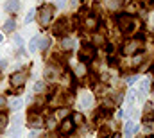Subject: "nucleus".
<instances>
[{
	"instance_id": "13",
	"label": "nucleus",
	"mask_w": 154,
	"mask_h": 138,
	"mask_svg": "<svg viewBox=\"0 0 154 138\" xmlns=\"http://www.w3.org/2000/svg\"><path fill=\"white\" fill-rule=\"evenodd\" d=\"M134 131H136V124H134V122H127V124H125V129H124L125 138H131L134 135Z\"/></svg>"
},
{
	"instance_id": "8",
	"label": "nucleus",
	"mask_w": 154,
	"mask_h": 138,
	"mask_svg": "<svg viewBox=\"0 0 154 138\" xmlns=\"http://www.w3.org/2000/svg\"><path fill=\"white\" fill-rule=\"evenodd\" d=\"M74 122H72V118H63V122L59 124V133L63 135V136H68V135H72V131H74Z\"/></svg>"
},
{
	"instance_id": "39",
	"label": "nucleus",
	"mask_w": 154,
	"mask_h": 138,
	"mask_svg": "<svg viewBox=\"0 0 154 138\" xmlns=\"http://www.w3.org/2000/svg\"><path fill=\"white\" fill-rule=\"evenodd\" d=\"M152 92H154V88H152Z\"/></svg>"
},
{
	"instance_id": "17",
	"label": "nucleus",
	"mask_w": 154,
	"mask_h": 138,
	"mask_svg": "<svg viewBox=\"0 0 154 138\" xmlns=\"http://www.w3.org/2000/svg\"><path fill=\"white\" fill-rule=\"evenodd\" d=\"M29 120H31V126H32V127H39V126L43 124V122H41L43 118H41L39 115H32V113H31V117H29Z\"/></svg>"
},
{
	"instance_id": "34",
	"label": "nucleus",
	"mask_w": 154,
	"mask_h": 138,
	"mask_svg": "<svg viewBox=\"0 0 154 138\" xmlns=\"http://www.w3.org/2000/svg\"><path fill=\"white\" fill-rule=\"evenodd\" d=\"M147 5H154V0H147Z\"/></svg>"
},
{
	"instance_id": "35",
	"label": "nucleus",
	"mask_w": 154,
	"mask_h": 138,
	"mask_svg": "<svg viewBox=\"0 0 154 138\" xmlns=\"http://www.w3.org/2000/svg\"><path fill=\"white\" fill-rule=\"evenodd\" d=\"M47 138H56V135H52V133H50V135H48Z\"/></svg>"
},
{
	"instance_id": "24",
	"label": "nucleus",
	"mask_w": 154,
	"mask_h": 138,
	"mask_svg": "<svg viewBox=\"0 0 154 138\" xmlns=\"http://www.w3.org/2000/svg\"><path fill=\"white\" fill-rule=\"evenodd\" d=\"M20 106H22V101H20V99H14V101L11 102V108H13V109H18Z\"/></svg>"
},
{
	"instance_id": "7",
	"label": "nucleus",
	"mask_w": 154,
	"mask_h": 138,
	"mask_svg": "<svg viewBox=\"0 0 154 138\" xmlns=\"http://www.w3.org/2000/svg\"><path fill=\"white\" fill-rule=\"evenodd\" d=\"M93 56H95V47H93V45H84V47L79 50L81 61H91Z\"/></svg>"
},
{
	"instance_id": "3",
	"label": "nucleus",
	"mask_w": 154,
	"mask_h": 138,
	"mask_svg": "<svg viewBox=\"0 0 154 138\" xmlns=\"http://www.w3.org/2000/svg\"><path fill=\"white\" fill-rule=\"evenodd\" d=\"M70 31H72V24H70L68 18H59L57 24L54 25V34H57V36L68 34Z\"/></svg>"
},
{
	"instance_id": "15",
	"label": "nucleus",
	"mask_w": 154,
	"mask_h": 138,
	"mask_svg": "<svg viewBox=\"0 0 154 138\" xmlns=\"http://www.w3.org/2000/svg\"><path fill=\"white\" fill-rule=\"evenodd\" d=\"M14 29H16V22H14L13 18H11V20H5V24H4V31H5V33H13Z\"/></svg>"
},
{
	"instance_id": "14",
	"label": "nucleus",
	"mask_w": 154,
	"mask_h": 138,
	"mask_svg": "<svg viewBox=\"0 0 154 138\" xmlns=\"http://www.w3.org/2000/svg\"><path fill=\"white\" fill-rule=\"evenodd\" d=\"M39 39H41V36H34V38L29 41V50H31V52L39 50Z\"/></svg>"
},
{
	"instance_id": "10",
	"label": "nucleus",
	"mask_w": 154,
	"mask_h": 138,
	"mask_svg": "<svg viewBox=\"0 0 154 138\" xmlns=\"http://www.w3.org/2000/svg\"><path fill=\"white\" fill-rule=\"evenodd\" d=\"M143 120H145L147 124L154 120V108H152V104L151 102L145 104V109H143Z\"/></svg>"
},
{
	"instance_id": "29",
	"label": "nucleus",
	"mask_w": 154,
	"mask_h": 138,
	"mask_svg": "<svg viewBox=\"0 0 154 138\" xmlns=\"http://www.w3.org/2000/svg\"><path fill=\"white\" fill-rule=\"evenodd\" d=\"M136 81H138V77H136V75H133V77H129V79H127V83H129V84H133V83H136Z\"/></svg>"
},
{
	"instance_id": "28",
	"label": "nucleus",
	"mask_w": 154,
	"mask_h": 138,
	"mask_svg": "<svg viewBox=\"0 0 154 138\" xmlns=\"http://www.w3.org/2000/svg\"><path fill=\"white\" fill-rule=\"evenodd\" d=\"M66 4V0H56V7H63Z\"/></svg>"
},
{
	"instance_id": "6",
	"label": "nucleus",
	"mask_w": 154,
	"mask_h": 138,
	"mask_svg": "<svg viewBox=\"0 0 154 138\" xmlns=\"http://www.w3.org/2000/svg\"><path fill=\"white\" fill-rule=\"evenodd\" d=\"M99 24H100L99 18L93 16V14H90V16H86V18L82 20V27H84L86 31H90V33H91V31H97V29H99Z\"/></svg>"
},
{
	"instance_id": "22",
	"label": "nucleus",
	"mask_w": 154,
	"mask_h": 138,
	"mask_svg": "<svg viewBox=\"0 0 154 138\" xmlns=\"http://www.w3.org/2000/svg\"><path fill=\"white\" fill-rule=\"evenodd\" d=\"M45 90V83H36L34 84V93H43Z\"/></svg>"
},
{
	"instance_id": "20",
	"label": "nucleus",
	"mask_w": 154,
	"mask_h": 138,
	"mask_svg": "<svg viewBox=\"0 0 154 138\" xmlns=\"http://www.w3.org/2000/svg\"><path fill=\"white\" fill-rule=\"evenodd\" d=\"M34 14H36V11H34V9H31V11L27 13V16H25V20H23V22H25V24H31V22L34 20Z\"/></svg>"
},
{
	"instance_id": "21",
	"label": "nucleus",
	"mask_w": 154,
	"mask_h": 138,
	"mask_svg": "<svg viewBox=\"0 0 154 138\" xmlns=\"http://www.w3.org/2000/svg\"><path fill=\"white\" fill-rule=\"evenodd\" d=\"M66 115H68V109H66V108H61V109L56 111V117H57V118H65Z\"/></svg>"
},
{
	"instance_id": "5",
	"label": "nucleus",
	"mask_w": 154,
	"mask_h": 138,
	"mask_svg": "<svg viewBox=\"0 0 154 138\" xmlns=\"http://www.w3.org/2000/svg\"><path fill=\"white\" fill-rule=\"evenodd\" d=\"M25 81H27V74L25 72H14L11 75V79H9V83H11L13 88H22L25 84Z\"/></svg>"
},
{
	"instance_id": "38",
	"label": "nucleus",
	"mask_w": 154,
	"mask_h": 138,
	"mask_svg": "<svg viewBox=\"0 0 154 138\" xmlns=\"http://www.w3.org/2000/svg\"><path fill=\"white\" fill-rule=\"evenodd\" d=\"M145 138H154V136H145Z\"/></svg>"
},
{
	"instance_id": "37",
	"label": "nucleus",
	"mask_w": 154,
	"mask_h": 138,
	"mask_svg": "<svg viewBox=\"0 0 154 138\" xmlns=\"http://www.w3.org/2000/svg\"><path fill=\"white\" fill-rule=\"evenodd\" d=\"M2 39H4V38H2V34H0V41H2Z\"/></svg>"
},
{
	"instance_id": "2",
	"label": "nucleus",
	"mask_w": 154,
	"mask_h": 138,
	"mask_svg": "<svg viewBox=\"0 0 154 138\" xmlns=\"http://www.w3.org/2000/svg\"><path fill=\"white\" fill-rule=\"evenodd\" d=\"M143 49V38H133V39H129L127 43H124V47H122V54L124 56H134V54H138L140 50Z\"/></svg>"
},
{
	"instance_id": "4",
	"label": "nucleus",
	"mask_w": 154,
	"mask_h": 138,
	"mask_svg": "<svg viewBox=\"0 0 154 138\" xmlns=\"http://www.w3.org/2000/svg\"><path fill=\"white\" fill-rule=\"evenodd\" d=\"M52 13H54V9H52L50 5H43L38 13L39 24H41V25H48V22L52 20Z\"/></svg>"
},
{
	"instance_id": "33",
	"label": "nucleus",
	"mask_w": 154,
	"mask_h": 138,
	"mask_svg": "<svg viewBox=\"0 0 154 138\" xmlns=\"http://www.w3.org/2000/svg\"><path fill=\"white\" fill-rule=\"evenodd\" d=\"M29 138H38V133H36V131H32V133L29 135Z\"/></svg>"
},
{
	"instance_id": "32",
	"label": "nucleus",
	"mask_w": 154,
	"mask_h": 138,
	"mask_svg": "<svg viewBox=\"0 0 154 138\" xmlns=\"http://www.w3.org/2000/svg\"><path fill=\"white\" fill-rule=\"evenodd\" d=\"M7 67V61L5 59H0V68H5Z\"/></svg>"
},
{
	"instance_id": "31",
	"label": "nucleus",
	"mask_w": 154,
	"mask_h": 138,
	"mask_svg": "<svg viewBox=\"0 0 154 138\" xmlns=\"http://www.w3.org/2000/svg\"><path fill=\"white\" fill-rule=\"evenodd\" d=\"M120 2H122V0H111V7H118Z\"/></svg>"
},
{
	"instance_id": "1",
	"label": "nucleus",
	"mask_w": 154,
	"mask_h": 138,
	"mask_svg": "<svg viewBox=\"0 0 154 138\" xmlns=\"http://www.w3.org/2000/svg\"><path fill=\"white\" fill-rule=\"evenodd\" d=\"M116 27H118V31L122 34L131 36L140 29V20L136 16H133V14L124 13V14H118L116 16Z\"/></svg>"
},
{
	"instance_id": "19",
	"label": "nucleus",
	"mask_w": 154,
	"mask_h": 138,
	"mask_svg": "<svg viewBox=\"0 0 154 138\" xmlns=\"http://www.w3.org/2000/svg\"><path fill=\"white\" fill-rule=\"evenodd\" d=\"M5 126H7V113L0 111V131H4Z\"/></svg>"
},
{
	"instance_id": "23",
	"label": "nucleus",
	"mask_w": 154,
	"mask_h": 138,
	"mask_svg": "<svg viewBox=\"0 0 154 138\" xmlns=\"http://www.w3.org/2000/svg\"><path fill=\"white\" fill-rule=\"evenodd\" d=\"M147 88H149V79H145V81L142 83V90H140V92H142V93H147Z\"/></svg>"
},
{
	"instance_id": "26",
	"label": "nucleus",
	"mask_w": 154,
	"mask_h": 138,
	"mask_svg": "<svg viewBox=\"0 0 154 138\" xmlns=\"http://www.w3.org/2000/svg\"><path fill=\"white\" fill-rule=\"evenodd\" d=\"M7 104V99H5V95H0V108H4Z\"/></svg>"
},
{
	"instance_id": "25",
	"label": "nucleus",
	"mask_w": 154,
	"mask_h": 138,
	"mask_svg": "<svg viewBox=\"0 0 154 138\" xmlns=\"http://www.w3.org/2000/svg\"><path fill=\"white\" fill-rule=\"evenodd\" d=\"M106 136H109V131H108V127H102L100 129V138H106Z\"/></svg>"
},
{
	"instance_id": "27",
	"label": "nucleus",
	"mask_w": 154,
	"mask_h": 138,
	"mask_svg": "<svg viewBox=\"0 0 154 138\" xmlns=\"http://www.w3.org/2000/svg\"><path fill=\"white\" fill-rule=\"evenodd\" d=\"M14 43H16V45H20V47H22V43H23V39H22V38H20V36H14Z\"/></svg>"
},
{
	"instance_id": "18",
	"label": "nucleus",
	"mask_w": 154,
	"mask_h": 138,
	"mask_svg": "<svg viewBox=\"0 0 154 138\" xmlns=\"http://www.w3.org/2000/svg\"><path fill=\"white\" fill-rule=\"evenodd\" d=\"M70 118H72V122H74V126H81V124L84 122V118H82V115H81V113H74V115H72Z\"/></svg>"
},
{
	"instance_id": "36",
	"label": "nucleus",
	"mask_w": 154,
	"mask_h": 138,
	"mask_svg": "<svg viewBox=\"0 0 154 138\" xmlns=\"http://www.w3.org/2000/svg\"><path fill=\"white\" fill-rule=\"evenodd\" d=\"M106 138H116V136H111V135H109V136H106Z\"/></svg>"
},
{
	"instance_id": "11",
	"label": "nucleus",
	"mask_w": 154,
	"mask_h": 138,
	"mask_svg": "<svg viewBox=\"0 0 154 138\" xmlns=\"http://www.w3.org/2000/svg\"><path fill=\"white\" fill-rule=\"evenodd\" d=\"M91 104H93V97H91V93H81V106H84V108H91Z\"/></svg>"
},
{
	"instance_id": "12",
	"label": "nucleus",
	"mask_w": 154,
	"mask_h": 138,
	"mask_svg": "<svg viewBox=\"0 0 154 138\" xmlns=\"http://www.w3.org/2000/svg\"><path fill=\"white\" fill-rule=\"evenodd\" d=\"M59 47H61V50H72V47H74V39H70V38H61V41H59Z\"/></svg>"
},
{
	"instance_id": "9",
	"label": "nucleus",
	"mask_w": 154,
	"mask_h": 138,
	"mask_svg": "<svg viewBox=\"0 0 154 138\" xmlns=\"http://www.w3.org/2000/svg\"><path fill=\"white\" fill-rule=\"evenodd\" d=\"M5 11L11 13V14L18 13L20 11V0H7L5 2Z\"/></svg>"
},
{
	"instance_id": "30",
	"label": "nucleus",
	"mask_w": 154,
	"mask_h": 138,
	"mask_svg": "<svg viewBox=\"0 0 154 138\" xmlns=\"http://www.w3.org/2000/svg\"><path fill=\"white\" fill-rule=\"evenodd\" d=\"M79 4H81V0H70V5H72V7H77Z\"/></svg>"
},
{
	"instance_id": "16",
	"label": "nucleus",
	"mask_w": 154,
	"mask_h": 138,
	"mask_svg": "<svg viewBox=\"0 0 154 138\" xmlns=\"http://www.w3.org/2000/svg\"><path fill=\"white\" fill-rule=\"evenodd\" d=\"M50 43H52V39H50L48 36H43V38L39 39V50H47V49L50 47Z\"/></svg>"
}]
</instances>
